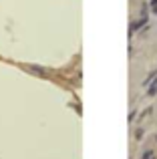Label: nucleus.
<instances>
[{
  "label": "nucleus",
  "mask_w": 157,
  "mask_h": 159,
  "mask_svg": "<svg viewBox=\"0 0 157 159\" xmlns=\"http://www.w3.org/2000/svg\"><path fill=\"white\" fill-rule=\"evenodd\" d=\"M145 22H147V16H145V12H143V18L131 24V32H135V30H139V28H143V26H145Z\"/></svg>",
  "instance_id": "f257e3e1"
},
{
  "label": "nucleus",
  "mask_w": 157,
  "mask_h": 159,
  "mask_svg": "<svg viewBox=\"0 0 157 159\" xmlns=\"http://www.w3.org/2000/svg\"><path fill=\"white\" fill-rule=\"evenodd\" d=\"M147 95H149V97H155V95H157V79H153V81L149 83V87H147Z\"/></svg>",
  "instance_id": "f03ea898"
},
{
  "label": "nucleus",
  "mask_w": 157,
  "mask_h": 159,
  "mask_svg": "<svg viewBox=\"0 0 157 159\" xmlns=\"http://www.w3.org/2000/svg\"><path fill=\"white\" fill-rule=\"evenodd\" d=\"M30 70H32V73H36V75H43V77L47 75V73H44L43 69H40V66H30Z\"/></svg>",
  "instance_id": "7ed1b4c3"
},
{
  "label": "nucleus",
  "mask_w": 157,
  "mask_h": 159,
  "mask_svg": "<svg viewBox=\"0 0 157 159\" xmlns=\"http://www.w3.org/2000/svg\"><path fill=\"white\" fill-rule=\"evenodd\" d=\"M151 157H153V151H147V153H145V155H143L141 159H151Z\"/></svg>",
  "instance_id": "20e7f679"
},
{
  "label": "nucleus",
  "mask_w": 157,
  "mask_h": 159,
  "mask_svg": "<svg viewBox=\"0 0 157 159\" xmlns=\"http://www.w3.org/2000/svg\"><path fill=\"white\" fill-rule=\"evenodd\" d=\"M155 6H157V0H153V8H155Z\"/></svg>",
  "instance_id": "39448f33"
},
{
  "label": "nucleus",
  "mask_w": 157,
  "mask_h": 159,
  "mask_svg": "<svg viewBox=\"0 0 157 159\" xmlns=\"http://www.w3.org/2000/svg\"><path fill=\"white\" fill-rule=\"evenodd\" d=\"M151 159H153V157H151Z\"/></svg>",
  "instance_id": "423d86ee"
}]
</instances>
